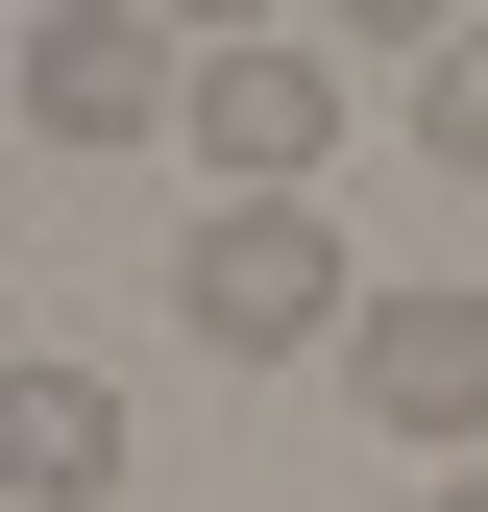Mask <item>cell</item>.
<instances>
[{
  "label": "cell",
  "instance_id": "6da1fadb",
  "mask_svg": "<svg viewBox=\"0 0 488 512\" xmlns=\"http://www.w3.org/2000/svg\"><path fill=\"white\" fill-rule=\"evenodd\" d=\"M171 317H196V366H342L366 269H342V220H318V196H196Z\"/></svg>",
  "mask_w": 488,
  "mask_h": 512
},
{
  "label": "cell",
  "instance_id": "7a4b0ae2",
  "mask_svg": "<svg viewBox=\"0 0 488 512\" xmlns=\"http://www.w3.org/2000/svg\"><path fill=\"white\" fill-rule=\"evenodd\" d=\"M342 391H366V439H415V464H488V293L464 269H366Z\"/></svg>",
  "mask_w": 488,
  "mask_h": 512
},
{
  "label": "cell",
  "instance_id": "3957f363",
  "mask_svg": "<svg viewBox=\"0 0 488 512\" xmlns=\"http://www.w3.org/2000/svg\"><path fill=\"white\" fill-rule=\"evenodd\" d=\"M342 49L318 25H244V49H196V98H171V122H196V171H220V196H318V147H342Z\"/></svg>",
  "mask_w": 488,
  "mask_h": 512
},
{
  "label": "cell",
  "instance_id": "277c9868",
  "mask_svg": "<svg viewBox=\"0 0 488 512\" xmlns=\"http://www.w3.org/2000/svg\"><path fill=\"white\" fill-rule=\"evenodd\" d=\"M0 74H25V122H49V147H147V122L196 98V49H171L147 0H49V25L0 49Z\"/></svg>",
  "mask_w": 488,
  "mask_h": 512
},
{
  "label": "cell",
  "instance_id": "5b68a950",
  "mask_svg": "<svg viewBox=\"0 0 488 512\" xmlns=\"http://www.w3.org/2000/svg\"><path fill=\"white\" fill-rule=\"evenodd\" d=\"M0 488H25V512H98L122 488V391H98V366H49V342L0 366Z\"/></svg>",
  "mask_w": 488,
  "mask_h": 512
},
{
  "label": "cell",
  "instance_id": "8992f818",
  "mask_svg": "<svg viewBox=\"0 0 488 512\" xmlns=\"http://www.w3.org/2000/svg\"><path fill=\"white\" fill-rule=\"evenodd\" d=\"M391 98H415V147H440V171H488V25H440Z\"/></svg>",
  "mask_w": 488,
  "mask_h": 512
},
{
  "label": "cell",
  "instance_id": "52a82bcc",
  "mask_svg": "<svg viewBox=\"0 0 488 512\" xmlns=\"http://www.w3.org/2000/svg\"><path fill=\"white\" fill-rule=\"evenodd\" d=\"M440 512H488V464H440Z\"/></svg>",
  "mask_w": 488,
  "mask_h": 512
}]
</instances>
